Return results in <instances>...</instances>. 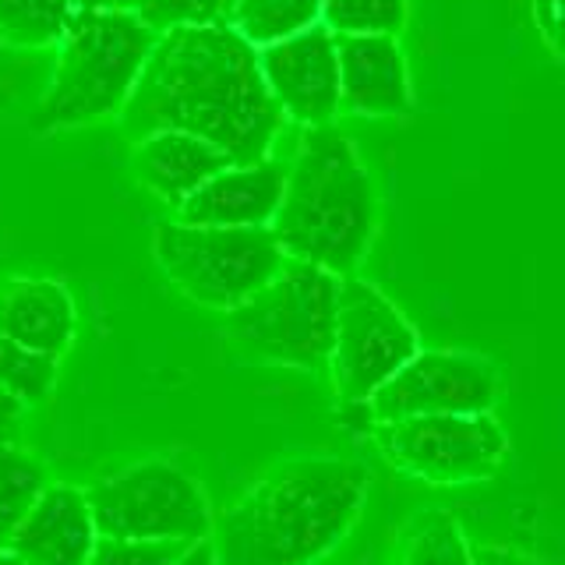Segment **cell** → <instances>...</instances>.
<instances>
[{"instance_id": "83f0119b", "label": "cell", "mask_w": 565, "mask_h": 565, "mask_svg": "<svg viewBox=\"0 0 565 565\" xmlns=\"http://www.w3.org/2000/svg\"><path fill=\"white\" fill-rule=\"evenodd\" d=\"M177 565H220V558H216V547H212V541H199V544L188 547Z\"/></svg>"}, {"instance_id": "8fae6325", "label": "cell", "mask_w": 565, "mask_h": 565, "mask_svg": "<svg viewBox=\"0 0 565 565\" xmlns=\"http://www.w3.org/2000/svg\"><path fill=\"white\" fill-rule=\"evenodd\" d=\"M262 78L282 117L305 128H326L340 114V53L335 35L315 25L290 40L258 50Z\"/></svg>"}, {"instance_id": "7402d4cb", "label": "cell", "mask_w": 565, "mask_h": 565, "mask_svg": "<svg viewBox=\"0 0 565 565\" xmlns=\"http://www.w3.org/2000/svg\"><path fill=\"white\" fill-rule=\"evenodd\" d=\"M57 382V358L35 353L0 332V388L18 403H43Z\"/></svg>"}, {"instance_id": "5b68a950", "label": "cell", "mask_w": 565, "mask_h": 565, "mask_svg": "<svg viewBox=\"0 0 565 565\" xmlns=\"http://www.w3.org/2000/svg\"><path fill=\"white\" fill-rule=\"evenodd\" d=\"M340 276L287 258L265 287L226 315V332L247 358L318 371L332 358Z\"/></svg>"}, {"instance_id": "ac0fdd59", "label": "cell", "mask_w": 565, "mask_h": 565, "mask_svg": "<svg viewBox=\"0 0 565 565\" xmlns=\"http://www.w3.org/2000/svg\"><path fill=\"white\" fill-rule=\"evenodd\" d=\"M326 0H237L230 29L244 35L255 50L290 40V35L322 25Z\"/></svg>"}, {"instance_id": "4fadbf2b", "label": "cell", "mask_w": 565, "mask_h": 565, "mask_svg": "<svg viewBox=\"0 0 565 565\" xmlns=\"http://www.w3.org/2000/svg\"><path fill=\"white\" fill-rule=\"evenodd\" d=\"M99 544L88 494L75 484H46L8 552L22 565H85Z\"/></svg>"}, {"instance_id": "44dd1931", "label": "cell", "mask_w": 565, "mask_h": 565, "mask_svg": "<svg viewBox=\"0 0 565 565\" xmlns=\"http://www.w3.org/2000/svg\"><path fill=\"white\" fill-rule=\"evenodd\" d=\"M411 0H326L322 25L332 35H399Z\"/></svg>"}, {"instance_id": "ba28073f", "label": "cell", "mask_w": 565, "mask_h": 565, "mask_svg": "<svg viewBox=\"0 0 565 565\" xmlns=\"http://www.w3.org/2000/svg\"><path fill=\"white\" fill-rule=\"evenodd\" d=\"M417 350L414 326L382 290L358 276L340 282L329 371L343 403H367L399 367L417 358Z\"/></svg>"}, {"instance_id": "9c48e42d", "label": "cell", "mask_w": 565, "mask_h": 565, "mask_svg": "<svg viewBox=\"0 0 565 565\" xmlns=\"http://www.w3.org/2000/svg\"><path fill=\"white\" fill-rule=\"evenodd\" d=\"M375 438L388 463L428 484L484 481L502 467L509 449L505 428L491 414L385 420Z\"/></svg>"}, {"instance_id": "30bf717a", "label": "cell", "mask_w": 565, "mask_h": 565, "mask_svg": "<svg viewBox=\"0 0 565 565\" xmlns=\"http://www.w3.org/2000/svg\"><path fill=\"white\" fill-rule=\"evenodd\" d=\"M499 399V371L463 350H417L375 396L367 399L379 424L406 417H470L491 414Z\"/></svg>"}, {"instance_id": "f1b7e54d", "label": "cell", "mask_w": 565, "mask_h": 565, "mask_svg": "<svg viewBox=\"0 0 565 565\" xmlns=\"http://www.w3.org/2000/svg\"><path fill=\"white\" fill-rule=\"evenodd\" d=\"M22 411H25V403H18L11 393L0 388V435H4L18 417H22Z\"/></svg>"}, {"instance_id": "603a6c76", "label": "cell", "mask_w": 565, "mask_h": 565, "mask_svg": "<svg viewBox=\"0 0 565 565\" xmlns=\"http://www.w3.org/2000/svg\"><path fill=\"white\" fill-rule=\"evenodd\" d=\"M237 0H146L138 18L156 35L188 25H230Z\"/></svg>"}, {"instance_id": "4316f807", "label": "cell", "mask_w": 565, "mask_h": 565, "mask_svg": "<svg viewBox=\"0 0 565 565\" xmlns=\"http://www.w3.org/2000/svg\"><path fill=\"white\" fill-rule=\"evenodd\" d=\"M146 0H71L75 11H120V14H138Z\"/></svg>"}, {"instance_id": "9a60e30c", "label": "cell", "mask_w": 565, "mask_h": 565, "mask_svg": "<svg viewBox=\"0 0 565 565\" xmlns=\"http://www.w3.org/2000/svg\"><path fill=\"white\" fill-rule=\"evenodd\" d=\"M78 311L57 279L14 276L0 282V332L35 353L57 358L71 347Z\"/></svg>"}, {"instance_id": "52a82bcc", "label": "cell", "mask_w": 565, "mask_h": 565, "mask_svg": "<svg viewBox=\"0 0 565 565\" xmlns=\"http://www.w3.org/2000/svg\"><path fill=\"white\" fill-rule=\"evenodd\" d=\"M85 494L99 537L199 544L216 526L199 481L167 459H141L103 477Z\"/></svg>"}, {"instance_id": "cb8c5ba5", "label": "cell", "mask_w": 565, "mask_h": 565, "mask_svg": "<svg viewBox=\"0 0 565 565\" xmlns=\"http://www.w3.org/2000/svg\"><path fill=\"white\" fill-rule=\"evenodd\" d=\"M191 544L181 541H114L99 537L85 565H177Z\"/></svg>"}, {"instance_id": "e0dca14e", "label": "cell", "mask_w": 565, "mask_h": 565, "mask_svg": "<svg viewBox=\"0 0 565 565\" xmlns=\"http://www.w3.org/2000/svg\"><path fill=\"white\" fill-rule=\"evenodd\" d=\"M388 565H473V547L449 512L428 509L399 530Z\"/></svg>"}, {"instance_id": "484cf974", "label": "cell", "mask_w": 565, "mask_h": 565, "mask_svg": "<svg viewBox=\"0 0 565 565\" xmlns=\"http://www.w3.org/2000/svg\"><path fill=\"white\" fill-rule=\"evenodd\" d=\"M473 565H537L520 552H509V547H494V544H477L473 547Z\"/></svg>"}, {"instance_id": "277c9868", "label": "cell", "mask_w": 565, "mask_h": 565, "mask_svg": "<svg viewBox=\"0 0 565 565\" xmlns=\"http://www.w3.org/2000/svg\"><path fill=\"white\" fill-rule=\"evenodd\" d=\"M156 32L138 14L75 11L57 43V67L32 114V131H64L124 110L141 78Z\"/></svg>"}, {"instance_id": "8992f818", "label": "cell", "mask_w": 565, "mask_h": 565, "mask_svg": "<svg viewBox=\"0 0 565 565\" xmlns=\"http://www.w3.org/2000/svg\"><path fill=\"white\" fill-rule=\"evenodd\" d=\"M152 255L188 300L226 315L252 300L287 262L269 226L216 230L181 220L156 226Z\"/></svg>"}, {"instance_id": "d4e9b609", "label": "cell", "mask_w": 565, "mask_h": 565, "mask_svg": "<svg viewBox=\"0 0 565 565\" xmlns=\"http://www.w3.org/2000/svg\"><path fill=\"white\" fill-rule=\"evenodd\" d=\"M534 22L547 50L565 61V0H534Z\"/></svg>"}, {"instance_id": "f546056e", "label": "cell", "mask_w": 565, "mask_h": 565, "mask_svg": "<svg viewBox=\"0 0 565 565\" xmlns=\"http://www.w3.org/2000/svg\"><path fill=\"white\" fill-rule=\"evenodd\" d=\"M0 565H22V562H18L11 552H0Z\"/></svg>"}, {"instance_id": "d6986e66", "label": "cell", "mask_w": 565, "mask_h": 565, "mask_svg": "<svg viewBox=\"0 0 565 565\" xmlns=\"http://www.w3.org/2000/svg\"><path fill=\"white\" fill-rule=\"evenodd\" d=\"M46 484L50 481L40 459L0 438V552H8L14 530L22 526Z\"/></svg>"}, {"instance_id": "ffe728a7", "label": "cell", "mask_w": 565, "mask_h": 565, "mask_svg": "<svg viewBox=\"0 0 565 565\" xmlns=\"http://www.w3.org/2000/svg\"><path fill=\"white\" fill-rule=\"evenodd\" d=\"M71 0H0V43L40 50L64 40L71 25Z\"/></svg>"}, {"instance_id": "3957f363", "label": "cell", "mask_w": 565, "mask_h": 565, "mask_svg": "<svg viewBox=\"0 0 565 565\" xmlns=\"http://www.w3.org/2000/svg\"><path fill=\"white\" fill-rule=\"evenodd\" d=\"M269 230L294 262L318 265L340 279L361 265L375 237V188L340 128L326 124L305 131Z\"/></svg>"}, {"instance_id": "6da1fadb", "label": "cell", "mask_w": 565, "mask_h": 565, "mask_svg": "<svg viewBox=\"0 0 565 565\" xmlns=\"http://www.w3.org/2000/svg\"><path fill=\"white\" fill-rule=\"evenodd\" d=\"M282 110L262 78L258 50L230 25H188L156 35L120 128L131 141L184 131L216 146L234 167L269 159Z\"/></svg>"}, {"instance_id": "5bb4252c", "label": "cell", "mask_w": 565, "mask_h": 565, "mask_svg": "<svg viewBox=\"0 0 565 565\" xmlns=\"http://www.w3.org/2000/svg\"><path fill=\"white\" fill-rule=\"evenodd\" d=\"M340 110L361 117H403L411 110V71L396 35H335Z\"/></svg>"}, {"instance_id": "7c38bea8", "label": "cell", "mask_w": 565, "mask_h": 565, "mask_svg": "<svg viewBox=\"0 0 565 565\" xmlns=\"http://www.w3.org/2000/svg\"><path fill=\"white\" fill-rule=\"evenodd\" d=\"M287 191V167L276 159L247 167H226L205 181L191 199L177 209V220L188 226L216 230H258L273 226Z\"/></svg>"}, {"instance_id": "7a4b0ae2", "label": "cell", "mask_w": 565, "mask_h": 565, "mask_svg": "<svg viewBox=\"0 0 565 565\" xmlns=\"http://www.w3.org/2000/svg\"><path fill=\"white\" fill-rule=\"evenodd\" d=\"M367 470L340 456H300L273 467L212 526L220 565H315L358 523Z\"/></svg>"}, {"instance_id": "2e32d148", "label": "cell", "mask_w": 565, "mask_h": 565, "mask_svg": "<svg viewBox=\"0 0 565 565\" xmlns=\"http://www.w3.org/2000/svg\"><path fill=\"white\" fill-rule=\"evenodd\" d=\"M131 167L141 188L152 191L159 202L181 209L205 181H212V177L234 163L216 146H209V141L194 135L159 131L135 141Z\"/></svg>"}]
</instances>
